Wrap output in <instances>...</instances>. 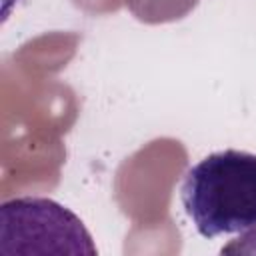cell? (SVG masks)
Listing matches in <instances>:
<instances>
[{"label":"cell","mask_w":256,"mask_h":256,"mask_svg":"<svg viewBox=\"0 0 256 256\" xmlns=\"http://www.w3.org/2000/svg\"><path fill=\"white\" fill-rule=\"evenodd\" d=\"M180 200L204 238L256 226V154L222 150L188 168Z\"/></svg>","instance_id":"6da1fadb"},{"label":"cell","mask_w":256,"mask_h":256,"mask_svg":"<svg viewBox=\"0 0 256 256\" xmlns=\"http://www.w3.org/2000/svg\"><path fill=\"white\" fill-rule=\"evenodd\" d=\"M88 254L98 250L84 222L66 206L24 196L0 206V254Z\"/></svg>","instance_id":"7a4b0ae2"},{"label":"cell","mask_w":256,"mask_h":256,"mask_svg":"<svg viewBox=\"0 0 256 256\" xmlns=\"http://www.w3.org/2000/svg\"><path fill=\"white\" fill-rule=\"evenodd\" d=\"M220 252L222 254H256V226L244 230V234L234 238Z\"/></svg>","instance_id":"3957f363"}]
</instances>
